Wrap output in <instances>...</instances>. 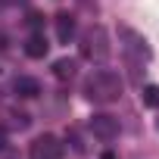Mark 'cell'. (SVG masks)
<instances>
[{"label":"cell","instance_id":"1","mask_svg":"<svg viewBox=\"0 0 159 159\" xmlns=\"http://www.w3.org/2000/svg\"><path fill=\"white\" fill-rule=\"evenodd\" d=\"M84 94L91 103H116L122 97V78L112 69H97L84 81Z\"/></svg>","mask_w":159,"mask_h":159},{"label":"cell","instance_id":"2","mask_svg":"<svg viewBox=\"0 0 159 159\" xmlns=\"http://www.w3.org/2000/svg\"><path fill=\"white\" fill-rule=\"evenodd\" d=\"M109 53H112V47H109L106 28H103V25H91V28L81 34V56L91 59V62H106Z\"/></svg>","mask_w":159,"mask_h":159},{"label":"cell","instance_id":"3","mask_svg":"<svg viewBox=\"0 0 159 159\" xmlns=\"http://www.w3.org/2000/svg\"><path fill=\"white\" fill-rule=\"evenodd\" d=\"M88 128H91V134L100 137V140H116V137H119V119L109 116V112H94L91 122H88Z\"/></svg>","mask_w":159,"mask_h":159},{"label":"cell","instance_id":"4","mask_svg":"<svg viewBox=\"0 0 159 159\" xmlns=\"http://www.w3.org/2000/svg\"><path fill=\"white\" fill-rule=\"evenodd\" d=\"M28 156H31V159H62V143H59V137H53V134H41V137L31 140Z\"/></svg>","mask_w":159,"mask_h":159},{"label":"cell","instance_id":"5","mask_svg":"<svg viewBox=\"0 0 159 159\" xmlns=\"http://www.w3.org/2000/svg\"><path fill=\"white\" fill-rule=\"evenodd\" d=\"M13 91H16V97H22V100H31V97H38V94H41V84H38V78L19 75L16 81H13Z\"/></svg>","mask_w":159,"mask_h":159},{"label":"cell","instance_id":"6","mask_svg":"<svg viewBox=\"0 0 159 159\" xmlns=\"http://www.w3.org/2000/svg\"><path fill=\"white\" fill-rule=\"evenodd\" d=\"M119 34H122V38H125V41H128V44H125V47H128V50H131V53H140V56H143V59H147V56H150V47H147V41H143V38H140V34H137V31H131V28H122V31H119Z\"/></svg>","mask_w":159,"mask_h":159},{"label":"cell","instance_id":"7","mask_svg":"<svg viewBox=\"0 0 159 159\" xmlns=\"http://www.w3.org/2000/svg\"><path fill=\"white\" fill-rule=\"evenodd\" d=\"M56 38H59L62 44H69V41L75 38V19H72L69 13H59V16H56Z\"/></svg>","mask_w":159,"mask_h":159},{"label":"cell","instance_id":"8","mask_svg":"<svg viewBox=\"0 0 159 159\" xmlns=\"http://www.w3.org/2000/svg\"><path fill=\"white\" fill-rule=\"evenodd\" d=\"M47 50H50V44H47V38H44V34H31V38L25 41V53H28L31 59H44V56H47Z\"/></svg>","mask_w":159,"mask_h":159},{"label":"cell","instance_id":"9","mask_svg":"<svg viewBox=\"0 0 159 159\" xmlns=\"http://www.w3.org/2000/svg\"><path fill=\"white\" fill-rule=\"evenodd\" d=\"M75 69H78L75 59H56V62H53V75L59 78V81H69V78L75 75Z\"/></svg>","mask_w":159,"mask_h":159},{"label":"cell","instance_id":"10","mask_svg":"<svg viewBox=\"0 0 159 159\" xmlns=\"http://www.w3.org/2000/svg\"><path fill=\"white\" fill-rule=\"evenodd\" d=\"M140 100H143V106L156 109V106H159V84H143V91H140Z\"/></svg>","mask_w":159,"mask_h":159},{"label":"cell","instance_id":"11","mask_svg":"<svg viewBox=\"0 0 159 159\" xmlns=\"http://www.w3.org/2000/svg\"><path fill=\"white\" fill-rule=\"evenodd\" d=\"M3 147H7V128L0 125V150H3Z\"/></svg>","mask_w":159,"mask_h":159},{"label":"cell","instance_id":"12","mask_svg":"<svg viewBox=\"0 0 159 159\" xmlns=\"http://www.w3.org/2000/svg\"><path fill=\"white\" fill-rule=\"evenodd\" d=\"M103 159H116V156H112V153H103Z\"/></svg>","mask_w":159,"mask_h":159},{"label":"cell","instance_id":"13","mask_svg":"<svg viewBox=\"0 0 159 159\" xmlns=\"http://www.w3.org/2000/svg\"><path fill=\"white\" fill-rule=\"evenodd\" d=\"M156 128H159V122H156Z\"/></svg>","mask_w":159,"mask_h":159}]
</instances>
